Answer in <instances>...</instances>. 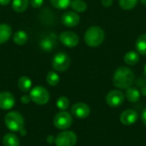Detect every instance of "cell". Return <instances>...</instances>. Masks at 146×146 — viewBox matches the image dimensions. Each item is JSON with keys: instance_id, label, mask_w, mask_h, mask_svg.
<instances>
[{"instance_id": "8992f818", "label": "cell", "mask_w": 146, "mask_h": 146, "mask_svg": "<svg viewBox=\"0 0 146 146\" xmlns=\"http://www.w3.org/2000/svg\"><path fill=\"white\" fill-rule=\"evenodd\" d=\"M70 66V58L64 52H59L52 59V68L57 72H64Z\"/></svg>"}, {"instance_id": "ffe728a7", "label": "cell", "mask_w": 146, "mask_h": 146, "mask_svg": "<svg viewBox=\"0 0 146 146\" xmlns=\"http://www.w3.org/2000/svg\"><path fill=\"white\" fill-rule=\"evenodd\" d=\"M30 3V0H13L12 9L17 13L24 12Z\"/></svg>"}, {"instance_id": "4316f807", "label": "cell", "mask_w": 146, "mask_h": 146, "mask_svg": "<svg viewBox=\"0 0 146 146\" xmlns=\"http://www.w3.org/2000/svg\"><path fill=\"white\" fill-rule=\"evenodd\" d=\"M139 0H119L120 7L124 10H130L135 8Z\"/></svg>"}, {"instance_id": "277c9868", "label": "cell", "mask_w": 146, "mask_h": 146, "mask_svg": "<svg viewBox=\"0 0 146 146\" xmlns=\"http://www.w3.org/2000/svg\"><path fill=\"white\" fill-rule=\"evenodd\" d=\"M29 96L31 100L38 105H44L50 100V93L48 90L41 86H36L32 88Z\"/></svg>"}, {"instance_id": "f1b7e54d", "label": "cell", "mask_w": 146, "mask_h": 146, "mask_svg": "<svg viewBox=\"0 0 146 146\" xmlns=\"http://www.w3.org/2000/svg\"><path fill=\"white\" fill-rule=\"evenodd\" d=\"M44 3V0H30V4L34 9L40 8Z\"/></svg>"}, {"instance_id": "44dd1931", "label": "cell", "mask_w": 146, "mask_h": 146, "mask_svg": "<svg viewBox=\"0 0 146 146\" xmlns=\"http://www.w3.org/2000/svg\"><path fill=\"white\" fill-rule=\"evenodd\" d=\"M28 36L27 33L23 30H19L15 32L13 35V41L18 45H23L27 43Z\"/></svg>"}, {"instance_id": "d6986e66", "label": "cell", "mask_w": 146, "mask_h": 146, "mask_svg": "<svg viewBox=\"0 0 146 146\" xmlns=\"http://www.w3.org/2000/svg\"><path fill=\"white\" fill-rule=\"evenodd\" d=\"M140 92L135 87H129L126 92V98L131 103H136L140 98Z\"/></svg>"}, {"instance_id": "484cf974", "label": "cell", "mask_w": 146, "mask_h": 146, "mask_svg": "<svg viewBox=\"0 0 146 146\" xmlns=\"http://www.w3.org/2000/svg\"><path fill=\"white\" fill-rule=\"evenodd\" d=\"M51 5L58 9H66L70 6L71 0H50Z\"/></svg>"}, {"instance_id": "f546056e", "label": "cell", "mask_w": 146, "mask_h": 146, "mask_svg": "<svg viewBox=\"0 0 146 146\" xmlns=\"http://www.w3.org/2000/svg\"><path fill=\"white\" fill-rule=\"evenodd\" d=\"M21 103H22L23 104H29L30 101H32V100H31V98H30L29 95L25 94V95H23V96L21 98Z\"/></svg>"}, {"instance_id": "52a82bcc", "label": "cell", "mask_w": 146, "mask_h": 146, "mask_svg": "<svg viewBox=\"0 0 146 146\" xmlns=\"http://www.w3.org/2000/svg\"><path fill=\"white\" fill-rule=\"evenodd\" d=\"M77 142V136L73 131H63L58 133L55 139L56 146H74Z\"/></svg>"}, {"instance_id": "836d02e7", "label": "cell", "mask_w": 146, "mask_h": 146, "mask_svg": "<svg viewBox=\"0 0 146 146\" xmlns=\"http://www.w3.org/2000/svg\"><path fill=\"white\" fill-rule=\"evenodd\" d=\"M11 0H0V5H7Z\"/></svg>"}, {"instance_id": "cb8c5ba5", "label": "cell", "mask_w": 146, "mask_h": 146, "mask_svg": "<svg viewBox=\"0 0 146 146\" xmlns=\"http://www.w3.org/2000/svg\"><path fill=\"white\" fill-rule=\"evenodd\" d=\"M70 7L75 12L82 13L85 12L87 9V4L83 0H72L70 3Z\"/></svg>"}, {"instance_id": "ac0fdd59", "label": "cell", "mask_w": 146, "mask_h": 146, "mask_svg": "<svg viewBox=\"0 0 146 146\" xmlns=\"http://www.w3.org/2000/svg\"><path fill=\"white\" fill-rule=\"evenodd\" d=\"M139 59L140 58L139 53L133 50L127 52L124 56V62L129 66H133L137 64L139 62Z\"/></svg>"}, {"instance_id": "9c48e42d", "label": "cell", "mask_w": 146, "mask_h": 146, "mask_svg": "<svg viewBox=\"0 0 146 146\" xmlns=\"http://www.w3.org/2000/svg\"><path fill=\"white\" fill-rule=\"evenodd\" d=\"M105 100L110 107L117 108L123 104L125 100V95L119 90H112L107 94Z\"/></svg>"}, {"instance_id": "8fae6325", "label": "cell", "mask_w": 146, "mask_h": 146, "mask_svg": "<svg viewBox=\"0 0 146 146\" xmlns=\"http://www.w3.org/2000/svg\"><path fill=\"white\" fill-rule=\"evenodd\" d=\"M15 99L14 95L9 92H0V109L8 110L14 107Z\"/></svg>"}, {"instance_id": "5bb4252c", "label": "cell", "mask_w": 146, "mask_h": 146, "mask_svg": "<svg viewBox=\"0 0 146 146\" xmlns=\"http://www.w3.org/2000/svg\"><path fill=\"white\" fill-rule=\"evenodd\" d=\"M56 35L55 33H50V35L43 38L39 41V46L44 51H51L56 45Z\"/></svg>"}, {"instance_id": "e0dca14e", "label": "cell", "mask_w": 146, "mask_h": 146, "mask_svg": "<svg viewBox=\"0 0 146 146\" xmlns=\"http://www.w3.org/2000/svg\"><path fill=\"white\" fill-rule=\"evenodd\" d=\"M3 143L4 146H20L19 138L13 133H6L3 136Z\"/></svg>"}, {"instance_id": "30bf717a", "label": "cell", "mask_w": 146, "mask_h": 146, "mask_svg": "<svg viewBox=\"0 0 146 146\" xmlns=\"http://www.w3.org/2000/svg\"><path fill=\"white\" fill-rule=\"evenodd\" d=\"M71 113L74 117L82 120L89 116L91 113V109L85 103H77L72 106Z\"/></svg>"}, {"instance_id": "7c38bea8", "label": "cell", "mask_w": 146, "mask_h": 146, "mask_svg": "<svg viewBox=\"0 0 146 146\" xmlns=\"http://www.w3.org/2000/svg\"><path fill=\"white\" fill-rule=\"evenodd\" d=\"M80 21V15L74 11H68L64 13L62 16V22L64 26L68 27H76Z\"/></svg>"}, {"instance_id": "6da1fadb", "label": "cell", "mask_w": 146, "mask_h": 146, "mask_svg": "<svg viewBox=\"0 0 146 146\" xmlns=\"http://www.w3.org/2000/svg\"><path fill=\"white\" fill-rule=\"evenodd\" d=\"M134 80V74L133 70L127 67L118 68L113 76V83L115 86L120 89L129 88Z\"/></svg>"}, {"instance_id": "2e32d148", "label": "cell", "mask_w": 146, "mask_h": 146, "mask_svg": "<svg viewBox=\"0 0 146 146\" xmlns=\"http://www.w3.org/2000/svg\"><path fill=\"white\" fill-rule=\"evenodd\" d=\"M18 87L23 92H27L32 89V80L27 76H21L18 80Z\"/></svg>"}, {"instance_id": "4dcf8cb0", "label": "cell", "mask_w": 146, "mask_h": 146, "mask_svg": "<svg viewBox=\"0 0 146 146\" xmlns=\"http://www.w3.org/2000/svg\"><path fill=\"white\" fill-rule=\"evenodd\" d=\"M101 3L104 7L110 8L113 4V0H101Z\"/></svg>"}, {"instance_id": "d4e9b609", "label": "cell", "mask_w": 146, "mask_h": 146, "mask_svg": "<svg viewBox=\"0 0 146 146\" xmlns=\"http://www.w3.org/2000/svg\"><path fill=\"white\" fill-rule=\"evenodd\" d=\"M46 82L50 86H56L60 82V76L54 71H50L46 76Z\"/></svg>"}, {"instance_id": "8d00e7d4", "label": "cell", "mask_w": 146, "mask_h": 146, "mask_svg": "<svg viewBox=\"0 0 146 146\" xmlns=\"http://www.w3.org/2000/svg\"><path fill=\"white\" fill-rule=\"evenodd\" d=\"M140 2H141V3H142L144 6H145L146 7V0H140Z\"/></svg>"}, {"instance_id": "3957f363", "label": "cell", "mask_w": 146, "mask_h": 146, "mask_svg": "<svg viewBox=\"0 0 146 146\" xmlns=\"http://www.w3.org/2000/svg\"><path fill=\"white\" fill-rule=\"evenodd\" d=\"M4 123L9 130L17 133L24 128L25 121L21 113L17 111H10L5 115Z\"/></svg>"}, {"instance_id": "83f0119b", "label": "cell", "mask_w": 146, "mask_h": 146, "mask_svg": "<svg viewBox=\"0 0 146 146\" xmlns=\"http://www.w3.org/2000/svg\"><path fill=\"white\" fill-rule=\"evenodd\" d=\"M56 107L64 111L69 107V100L67 97H60L56 101Z\"/></svg>"}, {"instance_id": "9a60e30c", "label": "cell", "mask_w": 146, "mask_h": 146, "mask_svg": "<svg viewBox=\"0 0 146 146\" xmlns=\"http://www.w3.org/2000/svg\"><path fill=\"white\" fill-rule=\"evenodd\" d=\"M12 35V28L9 25L0 24V44L6 43Z\"/></svg>"}, {"instance_id": "1f68e13d", "label": "cell", "mask_w": 146, "mask_h": 146, "mask_svg": "<svg viewBox=\"0 0 146 146\" xmlns=\"http://www.w3.org/2000/svg\"><path fill=\"white\" fill-rule=\"evenodd\" d=\"M141 120L143 121V123L146 126V107L145 108V110H143L142 112V115H141Z\"/></svg>"}, {"instance_id": "74e56055", "label": "cell", "mask_w": 146, "mask_h": 146, "mask_svg": "<svg viewBox=\"0 0 146 146\" xmlns=\"http://www.w3.org/2000/svg\"><path fill=\"white\" fill-rule=\"evenodd\" d=\"M144 73H145V75L146 76V63L145 64V68H144Z\"/></svg>"}, {"instance_id": "4fadbf2b", "label": "cell", "mask_w": 146, "mask_h": 146, "mask_svg": "<svg viewBox=\"0 0 146 146\" xmlns=\"http://www.w3.org/2000/svg\"><path fill=\"white\" fill-rule=\"evenodd\" d=\"M139 119L138 113L133 110H126L120 115L121 122L125 126H130L134 124Z\"/></svg>"}, {"instance_id": "ba28073f", "label": "cell", "mask_w": 146, "mask_h": 146, "mask_svg": "<svg viewBox=\"0 0 146 146\" xmlns=\"http://www.w3.org/2000/svg\"><path fill=\"white\" fill-rule=\"evenodd\" d=\"M59 39L63 45L68 48H74L77 46L80 43L79 36L75 33L71 31H65L61 33L59 35Z\"/></svg>"}, {"instance_id": "e575fe53", "label": "cell", "mask_w": 146, "mask_h": 146, "mask_svg": "<svg viewBox=\"0 0 146 146\" xmlns=\"http://www.w3.org/2000/svg\"><path fill=\"white\" fill-rule=\"evenodd\" d=\"M140 93L144 96V97H146V86H144L142 89H141V92H140Z\"/></svg>"}, {"instance_id": "7402d4cb", "label": "cell", "mask_w": 146, "mask_h": 146, "mask_svg": "<svg viewBox=\"0 0 146 146\" xmlns=\"http://www.w3.org/2000/svg\"><path fill=\"white\" fill-rule=\"evenodd\" d=\"M135 45L139 54L146 56V33L141 34L138 38Z\"/></svg>"}, {"instance_id": "7a4b0ae2", "label": "cell", "mask_w": 146, "mask_h": 146, "mask_svg": "<svg viewBox=\"0 0 146 146\" xmlns=\"http://www.w3.org/2000/svg\"><path fill=\"white\" fill-rule=\"evenodd\" d=\"M105 33L104 31L98 26H92L89 27L84 35L86 44L90 47H98L101 45L104 40Z\"/></svg>"}, {"instance_id": "5b68a950", "label": "cell", "mask_w": 146, "mask_h": 146, "mask_svg": "<svg viewBox=\"0 0 146 146\" xmlns=\"http://www.w3.org/2000/svg\"><path fill=\"white\" fill-rule=\"evenodd\" d=\"M73 123L72 115L67 111H60L58 112L53 119L54 126L60 130H66L71 127Z\"/></svg>"}, {"instance_id": "d590c367", "label": "cell", "mask_w": 146, "mask_h": 146, "mask_svg": "<svg viewBox=\"0 0 146 146\" xmlns=\"http://www.w3.org/2000/svg\"><path fill=\"white\" fill-rule=\"evenodd\" d=\"M20 133H21V135H22V136H25L26 135V133H27V130L25 129V127L24 128H22L20 132H19Z\"/></svg>"}, {"instance_id": "603a6c76", "label": "cell", "mask_w": 146, "mask_h": 146, "mask_svg": "<svg viewBox=\"0 0 146 146\" xmlns=\"http://www.w3.org/2000/svg\"><path fill=\"white\" fill-rule=\"evenodd\" d=\"M39 19L44 24H51V23H53L55 17H54L51 10L45 9H43L41 11V13L39 15Z\"/></svg>"}, {"instance_id": "d6a6232c", "label": "cell", "mask_w": 146, "mask_h": 146, "mask_svg": "<svg viewBox=\"0 0 146 146\" xmlns=\"http://www.w3.org/2000/svg\"><path fill=\"white\" fill-rule=\"evenodd\" d=\"M55 139L56 138H54L52 135H50V136H48L47 137V142L49 143V144H53V143H55Z\"/></svg>"}]
</instances>
